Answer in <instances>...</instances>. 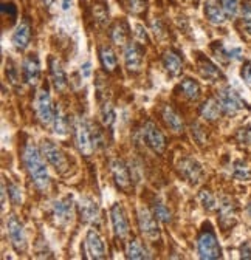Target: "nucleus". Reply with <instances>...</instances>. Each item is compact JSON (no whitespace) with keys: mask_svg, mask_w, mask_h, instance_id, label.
I'll use <instances>...</instances> for the list:
<instances>
[{"mask_svg":"<svg viewBox=\"0 0 251 260\" xmlns=\"http://www.w3.org/2000/svg\"><path fill=\"white\" fill-rule=\"evenodd\" d=\"M205 16L206 19L214 23V25H222L225 23V19H227V14L222 8V5L219 3V0H206L205 2Z\"/></svg>","mask_w":251,"mask_h":260,"instance_id":"20","label":"nucleus"},{"mask_svg":"<svg viewBox=\"0 0 251 260\" xmlns=\"http://www.w3.org/2000/svg\"><path fill=\"white\" fill-rule=\"evenodd\" d=\"M22 160L34 188L45 192L50 188V175L41 149H37L33 142H27L22 152Z\"/></svg>","mask_w":251,"mask_h":260,"instance_id":"1","label":"nucleus"},{"mask_svg":"<svg viewBox=\"0 0 251 260\" xmlns=\"http://www.w3.org/2000/svg\"><path fill=\"white\" fill-rule=\"evenodd\" d=\"M223 110H222V106H220V102H219L217 98L206 99L202 104V106H200V110H198L200 116H202V118L206 120V121H216V120H219V116H220Z\"/></svg>","mask_w":251,"mask_h":260,"instance_id":"21","label":"nucleus"},{"mask_svg":"<svg viewBox=\"0 0 251 260\" xmlns=\"http://www.w3.org/2000/svg\"><path fill=\"white\" fill-rule=\"evenodd\" d=\"M41 152L44 155V158L52 164L56 172L59 174H65L68 171V161H67V157L62 152L53 141L50 139H44L42 144H41Z\"/></svg>","mask_w":251,"mask_h":260,"instance_id":"6","label":"nucleus"},{"mask_svg":"<svg viewBox=\"0 0 251 260\" xmlns=\"http://www.w3.org/2000/svg\"><path fill=\"white\" fill-rule=\"evenodd\" d=\"M68 127H70V121L67 118V115L64 113V110L61 107H55V118H53L55 133L59 136H64L68 132Z\"/></svg>","mask_w":251,"mask_h":260,"instance_id":"29","label":"nucleus"},{"mask_svg":"<svg viewBox=\"0 0 251 260\" xmlns=\"http://www.w3.org/2000/svg\"><path fill=\"white\" fill-rule=\"evenodd\" d=\"M247 214H248V217H250V220H251V201H250L248 206H247Z\"/></svg>","mask_w":251,"mask_h":260,"instance_id":"48","label":"nucleus"},{"mask_svg":"<svg viewBox=\"0 0 251 260\" xmlns=\"http://www.w3.org/2000/svg\"><path fill=\"white\" fill-rule=\"evenodd\" d=\"M192 136H194V139L198 142V144H203L205 142V132H203V129L200 127L198 124H192Z\"/></svg>","mask_w":251,"mask_h":260,"instance_id":"40","label":"nucleus"},{"mask_svg":"<svg viewBox=\"0 0 251 260\" xmlns=\"http://www.w3.org/2000/svg\"><path fill=\"white\" fill-rule=\"evenodd\" d=\"M109 166H110V174L114 177L115 185L123 191H129L132 186V180H130L129 167L126 166V163L120 158H112L109 161Z\"/></svg>","mask_w":251,"mask_h":260,"instance_id":"13","label":"nucleus"},{"mask_svg":"<svg viewBox=\"0 0 251 260\" xmlns=\"http://www.w3.org/2000/svg\"><path fill=\"white\" fill-rule=\"evenodd\" d=\"M70 3H71V0H64V2H62V9L67 11L70 8Z\"/></svg>","mask_w":251,"mask_h":260,"instance_id":"46","label":"nucleus"},{"mask_svg":"<svg viewBox=\"0 0 251 260\" xmlns=\"http://www.w3.org/2000/svg\"><path fill=\"white\" fill-rule=\"evenodd\" d=\"M124 5L132 14H140L146 9V0H124Z\"/></svg>","mask_w":251,"mask_h":260,"instance_id":"37","label":"nucleus"},{"mask_svg":"<svg viewBox=\"0 0 251 260\" xmlns=\"http://www.w3.org/2000/svg\"><path fill=\"white\" fill-rule=\"evenodd\" d=\"M219 214H220V223L223 228H230L236 222V209L230 198H222L219 204Z\"/></svg>","mask_w":251,"mask_h":260,"instance_id":"23","label":"nucleus"},{"mask_svg":"<svg viewBox=\"0 0 251 260\" xmlns=\"http://www.w3.org/2000/svg\"><path fill=\"white\" fill-rule=\"evenodd\" d=\"M197 251H198V257L205 260H214L222 257V248L209 223L203 226L202 232H200V236L197 239Z\"/></svg>","mask_w":251,"mask_h":260,"instance_id":"3","label":"nucleus"},{"mask_svg":"<svg viewBox=\"0 0 251 260\" xmlns=\"http://www.w3.org/2000/svg\"><path fill=\"white\" fill-rule=\"evenodd\" d=\"M6 232L8 239L11 242V246L16 253H25L27 251V236H25L23 225L16 215H11L6 220Z\"/></svg>","mask_w":251,"mask_h":260,"instance_id":"8","label":"nucleus"},{"mask_svg":"<svg viewBox=\"0 0 251 260\" xmlns=\"http://www.w3.org/2000/svg\"><path fill=\"white\" fill-rule=\"evenodd\" d=\"M179 172L186 181H189L191 185L200 183V180L203 177L202 166H200V163L194 158H183L179 163Z\"/></svg>","mask_w":251,"mask_h":260,"instance_id":"16","label":"nucleus"},{"mask_svg":"<svg viewBox=\"0 0 251 260\" xmlns=\"http://www.w3.org/2000/svg\"><path fill=\"white\" fill-rule=\"evenodd\" d=\"M8 192H9V197H11V201L14 203L16 206H19L22 203V191L17 185H9L8 186Z\"/></svg>","mask_w":251,"mask_h":260,"instance_id":"38","label":"nucleus"},{"mask_svg":"<svg viewBox=\"0 0 251 260\" xmlns=\"http://www.w3.org/2000/svg\"><path fill=\"white\" fill-rule=\"evenodd\" d=\"M99 61H101L103 68L107 73L115 71L117 65H118V59H117L115 51L112 50L110 47H107V45H101V47H99Z\"/></svg>","mask_w":251,"mask_h":260,"instance_id":"26","label":"nucleus"},{"mask_svg":"<svg viewBox=\"0 0 251 260\" xmlns=\"http://www.w3.org/2000/svg\"><path fill=\"white\" fill-rule=\"evenodd\" d=\"M220 5L227 17L233 19L237 16V11H239V2H237V0H220Z\"/></svg>","mask_w":251,"mask_h":260,"instance_id":"36","label":"nucleus"},{"mask_svg":"<svg viewBox=\"0 0 251 260\" xmlns=\"http://www.w3.org/2000/svg\"><path fill=\"white\" fill-rule=\"evenodd\" d=\"M52 215L59 226H65L71 222L73 217V198L65 195L59 200H55L52 204Z\"/></svg>","mask_w":251,"mask_h":260,"instance_id":"12","label":"nucleus"},{"mask_svg":"<svg viewBox=\"0 0 251 260\" xmlns=\"http://www.w3.org/2000/svg\"><path fill=\"white\" fill-rule=\"evenodd\" d=\"M12 45L16 47V50L19 51H23L30 45V41H31V27L27 20H23L17 25V28L12 33Z\"/></svg>","mask_w":251,"mask_h":260,"instance_id":"18","label":"nucleus"},{"mask_svg":"<svg viewBox=\"0 0 251 260\" xmlns=\"http://www.w3.org/2000/svg\"><path fill=\"white\" fill-rule=\"evenodd\" d=\"M81 74L84 77H89L92 74V64L90 62H85L82 67H81Z\"/></svg>","mask_w":251,"mask_h":260,"instance_id":"44","label":"nucleus"},{"mask_svg":"<svg viewBox=\"0 0 251 260\" xmlns=\"http://www.w3.org/2000/svg\"><path fill=\"white\" fill-rule=\"evenodd\" d=\"M76 206H78L79 217L84 223H89L93 226H98L101 223V209H99V204L93 198L81 197Z\"/></svg>","mask_w":251,"mask_h":260,"instance_id":"9","label":"nucleus"},{"mask_svg":"<svg viewBox=\"0 0 251 260\" xmlns=\"http://www.w3.org/2000/svg\"><path fill=\"white\" fill-rule=\"evenodd\" d=\"M197 67H198V71H200V74H202L203 79H208L211 82L223 79V74H222L220 68L206 58H198Z\"/></svg>","mask_w":251,"mask_h":260,"instance_id":"19","label":"nucleus"},{"mask_svg":"<svg viewBox=\"0 0 251 260\" xmlns=\"http://www.w3.org/2000/svg\"><path fill=\"white\" fill-rule=\"evenodd\" d=\"M198 200H200V203H202V206L205 207L206 211H214V209H217L219 207V204H217V201H216V198H214V195H212L209 191H202L198 194Z\"/></svg>","mask_w":251,"mask_h":260,"instance_id":"34","label":"nucleus"},{"mask_svg":"<svg viewBox=\"0 0 251 260\" xmlns=\"http://www.w3.org/2000/svg\"><path fill=\"white\" fill-rule=\"evenodd\" d=\"M163 121L166 123V126L172 130L174 133H182L183 132V121L182 118L174 112V109H171L169 106H166L163 109Z\"/></svg>","mask_w":251,"mask_h":260,"instance_id":"27","label":"nucleus"},{"mask_svg":"<svg viewBox=\"0 0 251 260\" xmlns=\"http://www.w3.org/2000/svg\"><path fill=\"white\" fill-rule=\"evenodd\" d=\"M154 215L157 217L158 222L165 223V225L171 223V220H172V214L169 211V207L165 203H161V201L154 204Z\"/></svg>","mask_w":251,"mask_h":260,"instance_id":"31","label":"nucleus"},{"mask_svg":"<svg viewBox=\"0 0 251 260\" xmlns=\"http://www.w3.org/2000/svg\"><path fill=\"white\" fill-rule=\"evenodd\" d=\"M241 14H242L244 28L251 36V2H250V0H245V2H244L242 9H241Z\"/></svg>","mask_w":251,"mask_h":260,"instance_id":"35","label":"nucleus"},{"mask_svg":"<svg viewBox=\"0 0 251 260\" xmlns=\"http://www.w3.org/2000/svg\"><path fill=\"white\" fill-rule=\"evenodd\" d=\"M129 25L127 22L124 20H117L114 23V27L110 28V37H112V42L115 45H126L129 39Z\"/></svg>","mask_w":251,"mask_h":260,"instance_id":"24","label":"nucleus"},{"mask_svg":"<svg viewBox=\"0 0 251 260\" xmlns=\"http://www.w3.org/2000/svg\"><path fill=\"white\" fill-rule=\"evenodd\" d=\"M50 73H52V79H53V84H55V88L62 92V90L67 88V76H65V71L62 68L61 62L56 59V58H50Z\"/></svg>","mask_w":251,"mask_h":260,"instance_id":"22","label":"nucleus"},{"mask_svg":"<svg viewBox=\"0 0 251 260\" xmlns=\"http://www.w3.org/2000/svg\"><path fill=\"white\" fill-rule=\"evenodd\" d=\"M222 106V110L227 115H236L241 110L247 109V102L241 98V95L233 90L231 87L225 85L222 88L217 90V96H216Z\"/></svg>","mask_w":251,"mask_h":260,"instance_id":"4","label":"nucleus"},{"mask_svg":"<svg viewBox=\"0 0 251 260\" xmlns=\"http://www.w3.org/2000/svg\"><path fill=\"white\" fill-rule=\"evenodd\" d=\"M138 226L143 236L150 240V242H157L160 240V228H158V220L154 215V212H150L147 207H140L138 209Z\"/></svg>","mask_w":251,"mask_h":260,"instance_id":"7","label":"nucleus"},{"mask_svg":"<svg viewBox=\"0 0 251 260\" xmlns=\"http://www.w3.org/2000/svg\"><path fill=\"white\" fill-rule=\"evenodd\" d=\"M85 253L89 259H106V246L96 229H89L85 236Z\"/></svg>","mask_w":251,"mask_h":260,"instance_id":"17","label":"nucleus"},{"mask_svg":"<svg viewBox=\"0 0 251 260\" xmlns=\"http://www.w3.org/2000/svg\"><path fill=\"white\" fill-rule=\"evenodd\" d=\"M143 139L146 141L147 147L161 155L166 149V139H165V135L161 133V130L152 123V121H147L143 127Z\"/></svg>","mask_w":251,"mask_h":260,"instance_id":"10","label":"nucleus"},{"mask_svg":"<svg viewBox=\"0 0 251 260\" xmlns=\"http://www.w3.org/2000/svg\"><path fill=\"white\" fill-rule=\"evenodd\" d=\"M110 220H112V228H114L115 237L120 240H124L129 236V220L126 215L124 207L120 203H115L110 207Z\"/></svg>","mask_w":251,"mask_h":260,"instance_id":"11","label":"nucleus"},{"mask_svg":"<svg viewBox=\"0 0 251 260\" xmlns=\"http://www.w3.org/2000/svg\"><path fill=\"white\" fill-rule=\"evenodd\" d=\"M126 257L127 259H133V260H141V259H150L147 250L143 246V243L138 239H130L127 243H126Z\"/></svg>","mask_w":251,"mask_h":260,"instance_id":"25","label":"nucleus"},{"mask_svg":"<svg viewBox=\"0 0 251 260\" xmlns=\"http://www.w3.org/2000/svg\"><path fill=\"white\" fill-rule=\"evenodd\" d=\"M73 135L74 142H76L78 150L84 157H90V155L103 144V136L98 127L87 121L85 118H76L73 123Z\"/></svg>","mask_w":251,"mask_h":260,"instance_id":"2","label":"nucleus"},{"mask_svg":"<svg viewBox=\"0 0 251 260\" xmlns=\"http://www.w3.org/2000/svg\"><path fill=\"white\" fill-rule=\"evenodd\" d=\"M5 204H6V186L3 181L2 183V209H5Z\"/></svg>","mask_w":251,"mask_h":260,"instance_id":"45","label":"nucleus"},{"mask_svg":"<svg viewBox=\"0 0 251 260\" xmlns=\"http://www.w3.org/2000/svg\"><path fill=\"white\" fill-rule=\"evenodd\" d=\"M41 62L37 55H28L23 59L22 64V74H23V81L28 85L34 87L39 84L41 81Z\"/></svg>","mask_w":251,"mask_h":260,"instance_id":"14","label":"nucleus"},{"mask_svg":"<svg viewBox=\"0 0 251 260\" xmlns=\"http://www.w3.org/2000/svg\"><path fill=\"white\" fill-rule=\"evenodd\" d=\"M101 120H103V124L106 127H112L117 120V115H115V110L112 107L110 102H106L104 106L101 107Z\"/></svg>","mask_w":251,"mask_h":260,"instance_id":"33","label":"nucleus"},{"mask_svg":"<svg viewBox=\"0 0 251 260\" xmlns=\"http://www.w3.org/2000/svg\"><path fill=\"white\" fill-rule=\"evenodd\" d=\"M2 12L3 14H9L11 17H16V6L12 3H2Z\"/></svg>","mask_w":251,"mask_h":260,"instance_id":"42","label":"nucleus"},{"mask_svg":"<svg viewBox=\"0 0 251 260\" xmlns=\"http://www.w3.org/2000/svg\"><path fill=\"white\" fill-rule=\"evenodd\" d=\"M241 76H242V79H244L247 84H251V61L244 64L242 71H241Z\"/></svg>","mask_w":251,"mask_h":260,"instance_id":"41","label":"nucleus"},{"mask_svg":"<svg viewBox=\"0 0 251 260\" xmlns=\"http://www.w3.org/2000/svg\"><path fill=\"white\" fill-rule=\"evenodd\" d=\"M143 61H144V55L143 50L138 44H127L124 48V64L126 68H127L130 73H138L143 67Z\"/></svg>","mask_w":251,"mask_h":260,"instance_id":"15","label":"nucleus"},{"mask_svg":"<svg viewBox=\"0 0 251 260\" xmlns=\"http://www.w3.org/2000/svg\"><path fill=\"white\" fill-rule=\"evenodd\" d=\"M6 76L11 84H16L19 81V74H17V68L14 67V64H12L11 61L6 64Z\"/></svg>","mask_w":251,"mask_h":260,"instance_id":"39","label":"nucleus"},{"mask_svg":"<svg viewBox=\"0 0 251 260\" xmlns=\"http://www.w3.org/2000/svg\"><path fill=\"white\" fill-rule=\"evenodd\" d=\"M233 177L237 178V180H241V181H247L251 178V171H250V167L245 161H236L233 164Z\"/></svg>","mask_w":251,"mask_h":260,"instance_id":"32","label":"nucleus"},{"mask_svg":"<svg viewBox=\"0 0 251 260\" xmlns=\"http://www.w3.org/2000/svg\"><path fill=\"white\" fill-rule=\"evenodd\" d=\"M34 112L39 123L42 126H50L53 124V118H55V107L52 104V98H50V93L47 88H41L39 92L36 93L34 98Z\"/></svg>","mask_w":251,"mask_h":260,"instance_id":"5","label":"nucleus"},{"mask_svg":"<svg viewBox=\"0 0 251 260\" xmlns=\"http://www.w3.org/2000/svg\"><path fill=\"white\" fill-rule=\"evenodd\" d=\"M180 87H182L183 95L188 99L197 101L200 98V85L194 79H191V77H186V79H183L182 84H180Z\"/></svg>","mask_w":251,"mask_h":260,"instance_id":"30","label":"nucleus"},{"mask_svg":"<svg viewBox=\"0 0 251 260\" xmlns=\"http://www.w3.org/2000/svg\"><path fill=\"white\" fill-rule=\"evenodd\" d=\"M241 257L242 259H251V250H250V245L244 243L241 246Z\"/></svg>","mask_w":251,"mask_h":260,"instance_id":"43","label":"nucleus"},{"mask_svg":"<svg viewBox=\"0 0 251 260\" xmlns=\"http://www.w3.org/2000/svg\"><path fill=\"white\" fill-rule=\"evenodd\" d=\"M42 2H44V5H45V6H48V8H50V6H53V5H55L56 0H42Z\"/></svg>","mask_w":251,"mask_h":260,"instance_id":"47","label":"nucleus"},{"mask_svg":"<svg viewBox=\"0 0 251 260\" xmlns=\"http://www.w3.org/2000/svg\"><path fill=\"white\" fill-rule=\"evenodd\" d=\"M163 65H165L166 71L171 74V76H177L180 71H182V61H180V56L175 53V51L169 50L166 51L165 55H163Z\"/></svg>","mask_w":251,"mask_h":260,"instance_id":"28","label":"nucleus"}]
</instances>
